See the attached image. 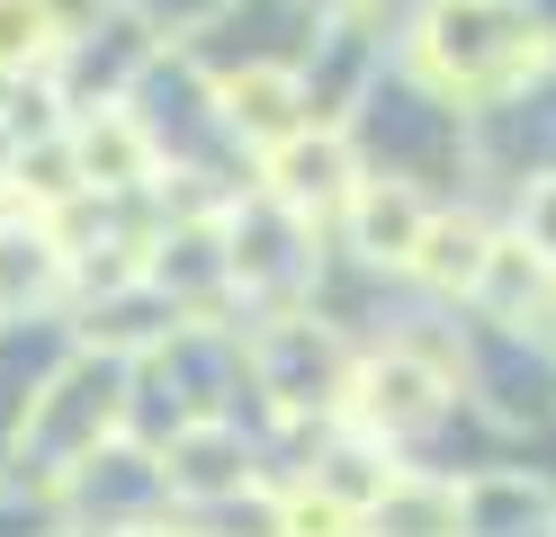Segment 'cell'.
Returning a JSON list of instances; mask_svg holds the SVG:
<instances>
[{
    "label": "cell",
    "mask_w": 556,
    "mask_h": 537,
    "mask_svg": "<svg viewBox=\"0 0 556 537\" xmlns=\"http://www.w3.org/2000/svg\"><path fill=\"white\" fill-rule=\"evenodd\" d=\"M126 385H135V358H99V349H73L63 368L37 385V404L10 421V465L18 484H63L73 465H90L99 448L126 439Z\"/></svg>",
    "instance_id": "7a4b0ae2"
},
{
    "label": "cell",
    "mask_w": 556,
    "mask_h": 537,
    "mask_svg": "<svg viewBox=\"0 0 556 537\" xmlns=\"http://www.w3.org/2000/svg\"><path fill=\"white\" fill-rule=\"evenodd\" d=\"M216 117L233 135V153H278L296 126H315L305 117V90H296V72H233V81H216Z\"/></svg>",
    "instance_id": "4fadbf2b"
},
{
    "label": "cell",
    "mask_w": 556,
    "mask_h": 537,
    "mask_svg": "<svg viewBox=\"0 0 556 537\" xmlns=\"http://www.w3.org/2000/svg\"><path fill=\"white\" fill-rule=\"evenodd\" d=\"M511 233L539 251V260L556 269V170H539V179H520V197H511Z\"/></svg>",
    "instance_id": "ac0fdd59"
},
{
    "label": "cell",
    "mask_w": 556,
    "mask_h": 537,
    "mask_svg": "<svg viewBox=\"0 0 556 537\" xmlns=\"http://www.w3.org/2000/svg\"><path fill=\"white\" fill-rule=\"evenodd\" d=\"M54 63H63V18H54V0H0V90L54 81Z\"/></svg>",
    "instance_id": "2e32d148"
},
{
    "label": "cell",
    "mask_w": 556,
    "mask_h": 537,
    "mask_svg": "<svg viewBox=\"0 0 556 537\" xmlns=\"http://www.w3.org/2000/svg\"><path fill=\"white\" fill-rule=\"evenodd\" d=\"M73 286V251L46 215H18L0 206V322H18L27 305H54Z\"/></svg>",
    "instance_id": "7c38bea8"
},
{
    "label": "cell",
    "mask_w": 556,
    "mask_h": 537,
    "mask_svg": "<svg viewBox=\"0 0 556 537\" xmlns=\"http://www.w3.org/2000/svg\"><path fill=\"white\" fill-rule=\"evenodd\" d=\"M153 286V296L180 314V322H206L216 305H233V269H225V215H180V225H153L144 242V269H135Z\"/></svg>",
    "instance_id": "52a82bcc"
},
{
    "label": "cell",
    "mask_w": 556,
    "mask_h": 537,
    "mask_svg": "<svg viewBox=\"0 0 556 537\" xmlns=\"http://www.w3.org/2000/svg\"><path fill=\"white\" fill-rule=\"evenodd\" d=\"M484 242H494V225H484V215L431 206V233H422V251H413V269H404V278H422L431 296H467L476 269H484Z\"/></svg>",
    "instance_id": "9a60e30c"
},
{
    "label": "cell",
    "mask_w": 556,
    "mask_h": 537,
    "mask_svg": "<svg viewBox=\"0 0 556 537\" xmlns=\"http://www.w3.org/2000/svg\"><path fill=\"white\" fill-rule=\"evenodd\" d=\"M63 135H73V162H81V189H90V197H144L153 179H162V162H153L144 126L126 117V99L63 117Z\"/></svg>",
    "instance_id": "30bf717a"
},
{
    "label": "cell",
    "mask_w": 556,
    "mask_h": 537,
    "mask_svg": "<svg viewBox=\"0 0 556 537\" xmlns=\"http://www.w3.org/2000/svg\"><path fill=\"white\" fill-rule=\"evenodd\" d=\"M404 72L467 117V107H503L539 72H556V46L511 0H422L413 36H404Z\"/></svg>",
    "instance_id": "6da1fadb"
},
{
    "label": "cell",
    "mask_w": 556,
    "mask_h": 537,
    "mask_svg": "<svg viewBox=\"0 0 556 537\" xmlns=\"http://www.w3.org/2000/svg\"><path fill=\"white\" fill-rule=\"evenodd\" d=\"M431 233V197H422V179H387V170H368L351 206H341V242H351V260L359 269H413V251H422Z\"/></svg>",
    "instance_id": "9c48e42d"
},
{
    "label": "cell",
    "mask_w": 556,
    "mask_h": 537,
    "mask_svg": "<svg viewBox=\"0 0 556 537\" xmlns=\"http://www.w3.org/2000/svg\"><path fill=\"white\" fill-rule=\"evenodd\" d=\"M448 412H458V358H440L422 341L368 349L351 368V394H341V430L377 439L387 457L413 448V439H431V430H448Z\"/></svg>",
    "instance_id": "3957f363"
},
{
    "label": "cell",
    "mask_w": 556,
    "mask_h": 537,
    "mask_svg": "<svg viewBox=\"0 0 556 537\" xmlns=\"http://www.w3.org/2000/svg\"><path fill=\"white\" fill-rule=\"evenodd\" d=\"M278 537H359V511L315 484H288L278 493Z\"/></svg>",
    "instance_id": "e0dca14e"
},
{
    "label": "cell",
    "mask_w": 556,
    "mask_h": 537,
    "mask_svg": "<svg viewBox=\"0 0 556 537\" xmlns=\"http://www.w3.org/2000/svg\"><path fill=\"white\" fill-rule=\"evenodd\" d=\"M368 179L359 162V135L351 126H296L278 153H261V179L252 189L278 206V215H296V225H341V206H351V189Z\"/></svg>",
    "instance_id": "8992f818"
},
{
    "label": "cell",
    "mask_w": 556,
    "mask_h": 537,
    "mask_svg": "<svg viewBox=\"0 0 556 537\" xmlns=\"http://www.w3.org/2000/svg\"><path fill=\"white\" fill-rule=\"evenodd\" d=\"M547 332H556V314H547Z\"/></svg>",
    "instance_id": "d6986e66"
},
{
    "label": "cell",
    "mask_w": 556,
    "mask_h": 537,
    "mask_svg": "<svg viewBox=\"0 0 556 537\" xmlns=\"http://www.w3.org/2000/svg\"><path fill=\"white\" fill-rule=\"evenodd\" d=\"M351 341L332 332V314H269L242 332V376L269 394L278 421H341V394H351Z\"/></svg>",
    "instance_id": "277c9868"
},
{
    "label": "cell",
    "mask_w": 556,
    "mask_h": 537,
    "mask_svg": "<svg viewBox=\"0 0 556 537\" xmlns=\"http://www.w3.org/2000/svg\"><path fill=\"white\" fill-rule=\"evenodd\" d=\"M162 484H170V511L180 520L225 511V501H242L261 484V448L242 439L233 421H198V430H180V439L162 448Z\"/></svg>",
    "instance_id": "ba28073f"
},
{
    "label": "cell",
    "mask_w": 556,
    "mask_h": 537,
    "mask_svg": "<svg viewBox=\"0 0 556 537\" xmlns=\"http://www.w3.org/2000/svg\"><path fill=\"white\" fill-rule=\"evenodd\" d=\"M359 537H458V475L395 465V484L359 511Z\"/></svg>",
    "instance_id": "5bb4252c"
},
{
    "label": "cell",
    "mask_w": 556,
    "mask_h": 537,
    "mask_svg": "<svg viewBox=\"0 0 556 537\" xmlns=\"http://www.w3.org/2000/svg\"><path fill=\"white\" fill-rule=\"evenodd\" d=\"M467 305L484 314V332H530V322L556 314V269L520 233H494V242H484L476 286H467Z\"/></svg>",
    "instance_id": "8fae6325"
},
{
    "label": "cell",
    "mask_w": 556,
    "mask_h": 537,
    "mask_svg": "<svg viewBox=\"0 0 556 537\" xmlns=\"http://www.w3.org/2000/svg\"><path fill=\"white\" fill-rule=\"evenodd\" d=\"M225 269H233V305H252V322L305 314L315 305V225H296L261 189H242L225 206Z\"/></svg>",
    "instance_id": "5b68a950"
}]
</instances>
